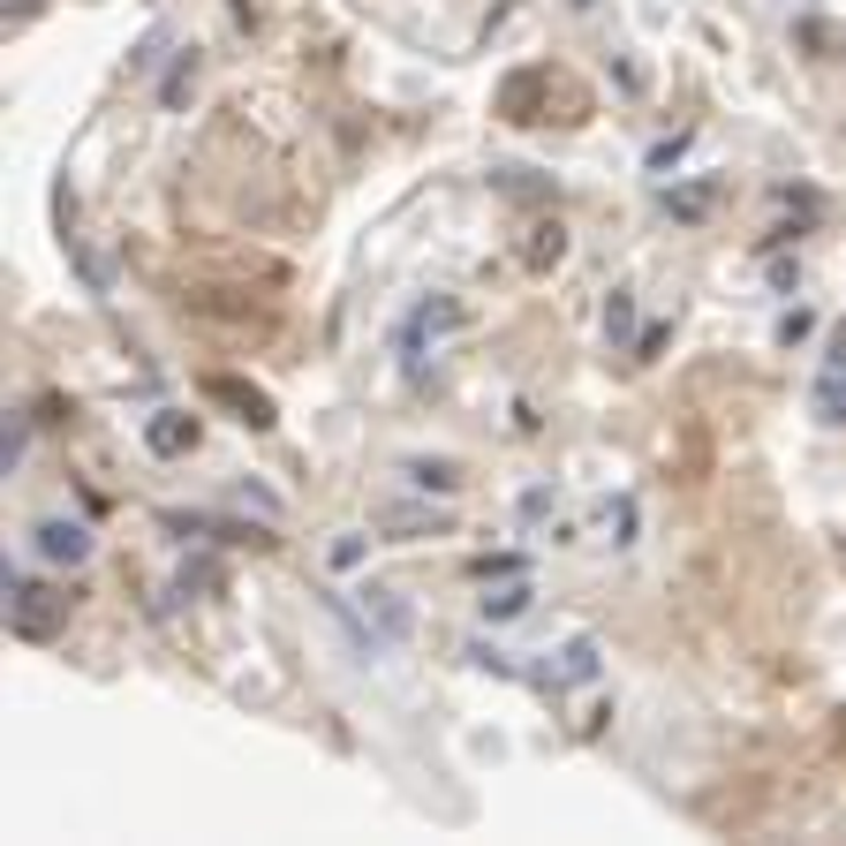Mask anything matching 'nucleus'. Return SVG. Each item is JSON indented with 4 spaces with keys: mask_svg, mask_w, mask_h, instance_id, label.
<instances>
[{
    "mask_svg": "<svg viewBox=\"0 0 846 846\" xmlns=\"http://www.w3.org/2000/svg\"><path fill=\"white\" fill-rule=\"evenodd\" d=\"M8 620H15V635H53V628L68 620V597H53V590H38V582H15V590H8Z\"/></svg>",
    "mask_w": 846,
    "mask_h": 846,
    "instance_id": "nucleus-1",
    "label": "nucleus"
},
{
    "mask_svg": "<svg viewBox=\"0 0 846 846\" xmlns=\"http://www.w3.org/2000/svg\"><path fill=\"white\" fill-rule=\"evenodd\" d=\"M30 536H38V559H46V567H76V559H91V529H84V521H38Z\"/></svg>",
    "mask_w": 846,
    "mask_h": 846,
    "instance_id": "nucleus-2",
    "label": "nucleus"
},
{
    "mask_svg": "<svg viewBox=\"0 0 846 846\" xmlns=\"http://www.w3.org/2000/svg\"><path fill=\"white\" fill-rule=\"evenodd\" d=\"M363 605V628H378V643H408V605L393 590H355Z\"/></svg>",
    "mask_w": 846,
    "mask_h": 846,
    "instance_id": "nucleus-3",
    "label": "nucleus"
},
{
    "mask_svg": "<svg viewBox=\"0 0 846 846\" xmlns=\"http://www.w3.org/2000/svg\"><path fill=\"white\" fill-rule=\"evenodd\" d=\"M582 680H597V643L590 635H574L559 651V666H544V687H582Z\"/></svg>",
    "mask_w": 846,
    "mask_h": 846,
    "instance_id": "nucleus-4",
    "label": "nucleus"
},
{
    "mask_svg": "<svg viewBox=\"0 0 846 846\" xmlns=\"http://www.w3.org/2000/svg\"><path fill=\"white\" fill-rule=\"evenodd\" d=\"M529 597H536V590H529L521 574H507L500 590L484 582V597H477V613H484V620H521V613H529Z\"/></svg>",
    "mask_w": 846,
    "mask_h": 846,
    "instance_id": "nucleus-5",
    "label": "nucleus"
},
{
    "mask_svg": "<svg viewBox=\"0 0 846 846\" xmlns=\"http://www.w3.org/2000/svg\"><path fill=\"white\" fill-rule=\"evenodd\" d=\"M386 536H424V529H446V507H378Z\"/></svg>",
    "mask_w": 846,
    "mask_h": 846,
    "instance_id": "nucleus-6",
    "label": "nucleus"
},
{
    "mask_svg": "<svg viewBox=\"0 0 846 846\" xmlns=\"http://www.w3.org/2000/svg\"><path fill=\"white\" fill-rule=\"evenodd\" d=\"M212 401H235L250 431H265V424H273V401H265V393H242L235 378H212Z\"/></svg>",
    "mask_w": 846,
    "mask_h": 846,
    "instance_id": "nucleus-7",
    "label": "nucleus"
},
{
    "mask_svg": "<svg viewBox=\"0 0 846 846\" xmlns=\"http://www.w3.org/2000/svg\"><path fill=\"white\" fill-rule=\"evenodd\" d=\"M817 416H824V424H846V363L839 355H832L824 378H817Z\"/></svg>",
    "mask_w": 846,
    "mask_h": 846,
    "instance_id": "nucleus-8",
    "label": "nucleus"
},
{
    "mask_svg": "<svg viewBox=\"0 0 846 846\" xmlns=\"http://www.w3.org/2000/svg\"><path fill=\"white\" fill-rule=\"evenodd\" d=\"M189 439H197V424H189V416H160V424H152V454H181Z\"/></svg>",
    "mask_w": 846,
    "mask_h": 846,
    "instance_id": "nucleus-9",
    "label": "nucleus"
},
{
    "mask_svg": "<svg viewBox=\"0 0 846 846\" xmlns=\"http://www.w3.org/2000/svg\"><path fill=\"white\" fill-rule=\"evenodd\" d=\"M408 484H424V492H431V484H439V492H454V484H462V469H454V462H408Z\"/></svg>",
    "mask_w": 846,
    "mask_h": 846,
    "instance_id": "nucleus-10",
    "label": "nucleus"
}]
</instances>
